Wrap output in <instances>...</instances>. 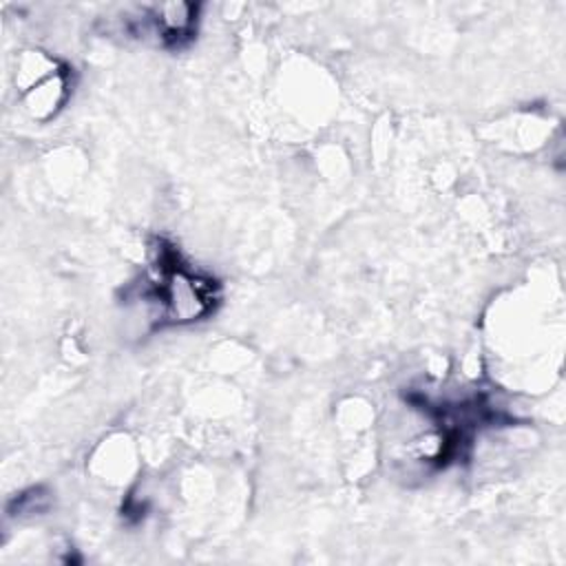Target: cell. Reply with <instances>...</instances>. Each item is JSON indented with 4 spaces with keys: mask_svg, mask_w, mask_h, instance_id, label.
<instances>
[{
    "mask_svg": "<svg viewBox=\"0 0 566 566\" xmlns=\"http://www.w3.org/2000/svg\"><path fill=\"white\" fill-rule=\"evenodd\" d=\"M150 296L168 323H188L210 314L217 305V283L186 268L172 245L159 241Z\"/></svg>",
    "mask_w": 566,
    "mask_h": 566,
    "instance_id": "cell-1",
    "label": "cell"
},
{
    "mask_svg": "<svg viewBox=\"0 0 566 566\" xmlns=\"http://www.w3.org/2000/svg\"><path fill=\"white\" fill-rule=\"evenodd\" d=\"M150 31L164 46H181L197 31L195 4H161L153 9Z\"/></svg>",
    "mask_w": 566,
    "mask_h": 566,
    "instance_id": "cell-2",
    "label": "cell"
}]
</instances>
